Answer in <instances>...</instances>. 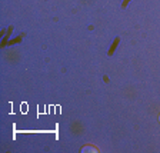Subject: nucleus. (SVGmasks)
Segmentation results:
<instances>
[{
  "instance_id": "1",
  "label": "nucleus",
  "mask_w": 160,
  "mask_h": 153,
  "mask_svg": "<svg viewBox=\"0 0 160 153\" xmlns=\"http://www.w3.org/2000/svg\"><path fill=\"white\" fill-rule=\"evenodd\" d=\"M82 152H97V149L96 147H92V146H84L83 149H82Z\"/></svg>"
},
{
  "instance_id": "2",
  "label": "nucleus",
  "mask_w": 160,
  "mask_h": 153,
  "mask_svg": "<svg viewBox=\"0 0 160 153\" xmlns=\"http://www.w3.org/2000/svg\"><path fill=\"white\" fill-rule=\"evenodd\" d=\"M159 122H160V115H159Z\"/></svg>"
}]
</instances>
